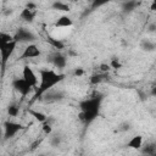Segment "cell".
Masks as SVG:
<instances>
[{"label":"cell","mask_w":156,"mask_h":156,"mask_svg":"<svg viewBox=\"0 0 156 156\" xmlns=\"http://www.w3.org/2000/svg\"><path fill=\"white\" fill-rule=\"evenodd\" d=\"M129 149H134V150H140L143 146V136L141 135H134L132 136V139L127 143L126 145Z\"/></svg>","instance_id":"5bb4252c"},{"label":"cell","mask_w":156,"mask_h":156,"mask_svg":"<svg viewBox=\"0 0 156 156\" xmlns=\"http://www.w3.org/2000/svg\"><path fill=\"white\" fill-rule=\"evenodd\" d=\"M65 93L62 90H49L48 93H45L43 96H41V100L45 101V102H56V101H61L65 99Z\"/></svg>","instance_id":"30bf717a"},{"label":"cell","mask_w":156,"mask_h":156,"mask_svg":"<svg viewBox=\"0 0 156 156\" xmlns=\"http://www.w3.org/2000/svg\"><path fill=\"white\" fill-rule=\"evenodd\" d=\"M138 5H139V2H136V1H126L122 4V11L124 13H129L133 10H135V7Z\"/></svg>","instance_id":"ffe728a7"},{"label":"cell","mask_w":156,"mask_h":156,"mask_svg":"<svg viewBox=\"0 0 156 156\" xmlns=\"http://www.w3.org/2000/svg\"><path fill=\"white\" fill-rule=\"evenodd\" d=\"M51 7H52V10L62 11V12H68V11L71 10V7H69L67 4L62 2V1H55V2H52V4H51Z\"/></svg>","instance_id":"ac0fdd59"},{"label":"cell","mask_w":156,"mask_h":156,"mask_svg":"<svg viewBox=\"0 0 156 156\" xmlns=\"http://www.w3.org/2000/svg\"><path fill=\"white\" fill-rule=\"evenodd\" d=\"M102 100H104V95L101 94H98V95H94L91 98H88V99H84L79 102V119L89 126L90 123H93L96 117H99L100 115V110H101V104H102Z\"/></svg>","instance_id":"7a4b0ae2"},{"label":"cell","mask_w":156,"mask_h":156,"mask_svg":"<svg viewBox=\"0 0 156 156\" xmlns=\"http://www.w3.org/2000/svg\"><path fill=\"white\" fill-rule=\"evenodd\" d=\"M35 16H37V11L29 10V9H27V7H24V9L21 11V13H20L21 20H23V21L27 22V23H32V22L34 21Z\"/></svg>","instance_id":"7c38bea8"},{"label":"cell","mask_w":156,"mask_h":156,"mask_svg":"<svg viewBox=\"0 0 156 156\" xmlns=\"http://www.w3.org/2000/svg\"><path fill=\"white\" fill-rule=\"evenodd\" d=\"M108 78H110V77H108L107 73H101V72H99V73L93 74V76L89 78V82H90V84H93V85H98V84H101V83H104V82H107Z\"/></svg>","instance_id":"4fadbf2b"},{"label":"cell","mask_w":156,"mask_h":156,"mask_svg":"<svg viewBox=\"0 0 156 156\" xmlns=\"http://www.w3.org/2000/svg\"><path fill=\"white\" fill-rule=\"evenodd\" d=\"M141 152L146 156H155L156 155V145L155 143H147L141 146Z\"/></svg>","instance_id":"9a60e30c"},{"label":"cell","mask_w":156,"mask_h":156,"mask_svg":"<svg viewBox=\"0 0 156 156\" xmlns=\"http://www.w3.org/2000/svg\"><path fill=\"white\" fill-rule=\"evenodd\" d=\"M66 74L63 73H57L54 69H49V68H43L39 71V83L38 87L34 89V95H33V100H38L41 99V96L48 93L49 90L54 89V87H56L58 83H61L65 79Z\"/></svg>","instance_id":"6da1fadb"},{"label":"cell","mask_w":156,"mask_h":156,"mask_svg":"<svg viewBox=\"0 0 156 156\" xmlns=\"http://www.w3.org/2000/svg\"><path fill=\"white\" fill-rule=\"evenodd\" d=\"M13 39H15L16 43H28V44H33V43L37 40V35H35L32 30L21 27V28H18V29L16 30V33L13 34Z\"/></svg>","instance_id":"277c9868"},{"label":"cell","mask_w":156,"mask_h":156,"mask_svg":"<svg viewBox=\"0 0 156 156\" xmlns=\"http://www.w3.org/2000/svg\"><path fill=\"white\" fill-rule=\"evenodd\" d=\"M4 138V129H1V127H0V138Z\"/></svg>","instance_id":"f1b7e54d"},{"label":"cell","mask_w":156,"mask_h":156,"mask_svg":"<svg viewBox=\"0 0 156 156\" xmlns=\"http://www.w3.org/2000/svg\"><path fill=\"white\" fill-rule=\"evenodd\" d=\"M72 26H73V20L67 15L60 16L55 22V27H58V28H67V27H72Z\"/></svg>","instance_id":"8fae6325"},{"label":"cell","mask_w":156,"mask_h":156,"mask_svg":"<svg viewBox=\"0 0 156 156\" xmlns=\"http://www.w3.org/2000/svg\"><path fill=\"white\" fill-rule=\"evenodd\" d=\"M48 61L55 67V68H58V69H63L66 66H67V57L61 54L60 51H56V52H52L49 57H48Z\"/></svg>","instance_id":"52a82bcc"},{"label":"cell","mask_w":156,"mask_h":156,"mask_svg":"<svg viewBox=\"0 0 156 156\" xmlns=\"http://www.w3.org/2000/svg\"><path fill=\"white\" fill-rule=\"evenodd\" d=\"M18 113H20V107H18L17 105L11 104V105L7 106V115H9L10 117H17Z\"/></svg>","instance_id":"44dd1931"},{"label":"cell","mask_w":156,"mask_h":156,"mask_svg":"<svg viewBox=\"0 0 156 156\" xmlns=\"http://www.w3.org/2000/svg\"><path fill=\"white\" fill-rule=\"evenodd\" d=\"M26 7L29 9V10H34V11H35L37 4H34V2H27V4H26Z\"/></svg>","instance_id":"4316f807"},{"label":"cell","mask_w":156,"mask_h":156,"mask_svg":"<svg viewBox=\"0 0 156 156\" xmlns=\"http://www.w3.org/2000/svg\"><path fill=\"white\" fill-rule=\"evenodd\" d=\"M155 48H156L155 43H154L152 40H150V39H143L141 43H140V49H141L143 51L151 52V51L155 50Z\"/></svg>","instance_id":"e0dca14e"},{"label":"cell","mask_w":156,"mask_h":156,"mask_svg":"<svg viewBox=\"0 0 156 156\" xmlns=\"http://www.w3.org/2000/svg\"><path fill=\"white\" fill-rule=\"evenodd\" d=\"M28 112L40 123H44L48 121V116L44 113V112H40V111H35V110H28Z\"/></svg>","instance_id":"d6986e66"},{"label":"cell","mask_w":156,"mask_h":156,"mask_svg":"<svg viewBox=\"0 0 156 156\" xmlns=\"http://www.w3.org/2000/svg\"><path fill=\"white\" fill-rule=\"evenodd\" d=\"M155 28H156V24H155V23H151V24L149 26V32H154Z\"/></svg>","instance_id":"83f0119b"},{"label":"cell","mask_w":156,"mask_h":156,"mask_svg":"<svg viewBox=\"0 0 156 156\" xmlns=\"http://www.w3.org/2000/svg\"><path fill=\"white\" fill-rule=\"evenodd\" d=\"M99 69H100V72H101V73H107V72L111 69V67H110V65L101 63V65L99 66Z\"/></svg>","instance_id":"cb8c5ba5"},{"label":"cell","mask_w":156,"mask_h":156,"mask_svg":"<svg viewBox=\"0 0 156 156\" xmlns=\"http://www.w3.org/2000/svg\"><path fill=\"white\" fill-rule=\"evenodd\" d=\"M41 55L40 49L35 45V44H28L24 49L23 52L21 54V56L18 57L20 60H28V58H34V57H39Z\"/></svg>","instance_id":"9c48e42d"},{"label":"cell","mask_w":156,"mask_h":156,"mask_svg":"<svg viewBox=\"0 0 156 156\" xmlns=\"http://www.w3.org/2000/svg\"><path fill=\"white\" fill-rule=\"evenodd\" d=\"M12 88L23 98L28 96L32 91H33V88L23 79V78H15L12 80Z\"/></svg>","instance_id":"8992f818"},{"label":"cell","mask_w":156,"mask_h":156,"mask_svg":"<svg viewBox=\"0 0 156 156\" xmlns=\"http://www.w3.org/2000/svg\"><path fill=\"white\" fill-rule=\"evenodd\" d=\"M2 129H4V140H9L13 138L18 132H21L23 129V126L18 122L5 121L2 124Z\"/></svg>","instance_id":"5b68a950"},{"label":"cell","mask_w":156,"mask_h":156,"mask_svg":"<svg viewBox=\"0 0 156 156\" xmlns=\"http://www.w3.org/2000/svg\"><path fill=\"white\" fill-rule=\"evenodd\" d=\"M110 67L111 68H115V69H118V68L122 67V65H121V62H119L118 58H112L111 60V63H110Z\"/></svg>","instance_id":"603a6c76"},{"label":"cell","mask_w":156,"mask_h":156,"mask_svg":"<svg viewBox=\"0 0 156 156\" xmlns=\"http://www.w3.org/2000/svg\"><path fill=\"white\" fill-rule=\"evenodd\" d=\"M38 156H45V155H43V154H40V155H38Z\"/></svg>","instance_id":"f546056e"},{"label":"cell","mask_w":156,"mask_h":156,"mask_svg":"<svg viewBox=\"0 0 156 156\" xmlns=\"http://www.w3.org/2000/svg\"><path fill=\"white\" fill-rule=\"evenodd\" d=\"M22 78H23L33 89H35V88L38 87V80H39V79H38L35 72L33 71V68H32L30 66L26 65V66L23 67V69H22Z\"/></svg>","instance_id":"ba28073f"},{"label":"cell","mask_w":156,"mask_h":156,"mask_svg":"<svg viewBox=\"0 0 156 156\" xmlns=\"http://www.w3.org/2000/svg\"><path fill=\"white\" fill-rule=\"evenodd\" d=\"M61 141H62V138H61L60 134H52L50 136V145L52 147H58L60 144H61Z\"/></svg>","instance_id":"7402d4cb"},{"label":"cell","mask_w":156,"mask_h":156,"mask_svg":"<svg viewBox=\"0 0 156 156\" xmlns=\"http://www.w3.org/2000/svg\"><path fill=\"white\" fill-rule=\"evenodd\" d=\"M43 130H44L45 134H51V132H52L51 126L49 123H46V122H44V124H43Z\"/></svg>","instance_id":"d4e9b609"},{"label":"cell","mask_w":156,"mask_h":156,"mask_svg":"<svg viewBox=\"0 0 156 156\" xmlns=\"http://www.w3.org/2000/svg\"><path fill=\"white\" fill-rule=\"evenodd\" d=\"M73 74H74L76 77H80V76H83V74H84V69H83V68H80V67H79V68H76V69H74V72H73Z\"/></svg>","instance_id":"484cf974"},{"label":"cell","mask_w":156,"mask_h":156,"mask_svg":"<svg viewBox=\"0 0 156 156\" xmlns=\"http://www.w3.org/2000/svg\"><path fill=\"white\" fill-rule=\"evenodd\" d=\"M17 43L13 39V35L0 30V77L5 76L6 66L10 57L13 55L16 50Z\"/></svg>","instance_id":"3957f363"},{"label":"cell","mask_w":156,"mask_h":156,"mask_svg":"<svg viewBox=\"0 0 156 156\" xmlns=\"http://www.w3.org/2000/svg\"><path fill=\"white\" fill-rule=\"evenodd\" d=\"M46 41H48L52 48H55V49H57V50L65 49V43L61 41V40L57 39V38H54V37H51V35H46Z\"/></svg>","instance_id":"2e32d148"}]
</instances>
